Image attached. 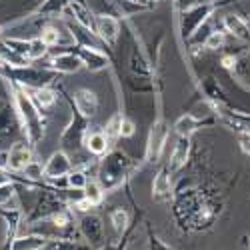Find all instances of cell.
Returning a JSON list of instances; mask_svg holds the SVG:
<instances>
[{
  "instance_id": "e575fe53",
  "label": "cell",
  "mask_w": 250,
  "mask_h": 250,
  "mask_svg": "<svg viewBox=\"0 0 250 250\" xmlns=\"http://www.w3.org/2000/svg\"><path fill=\"white\" fill-rule=\"evenodd\" d=\"M48 46L42 42V38L40 36H34L32 38V42H30V50H28V60L30 62H38V60H42L46 54H48Z\"/></svg>"
},
{
  "instance_id": "44dd1931",
  "label": "cell",
  "mask_w": 250,
  "mask_h": 250,
  "mask_svg": "<svg viewBox=\"0 0 250 250\" xmlns=\"http://www.w3.org/2000/svg\"><path fill=\"white\" fill-rule=\"evenodd\" d=\"M22 216L24 212L20 210V208H4L0 206V218L4 220L6 224V234H4V250L10 248L12 240L18 236V228H20V222H22Z\"/></svg>"
},
{
  "instance_id": "b9f144b4",
  "label": "cell",
  "mask_w": 250,
  "mask_h": 250,
  "mask_svg": "<svg viewBox=\"0 0 250 250\" xmlns=\"http://www.w3.org/2000/svg\"><path fill=\"white\" fill-rule=\"evenodd\" d=\"M240 246H242L244 250H250V232H246V234L240 236Z\"/></svg>"
},
{
  "instance_id": "30bf717a",
  "label": "cell",
  "mask_w": 250,
  "mask_h": 250,
  "mask_svg": "<svg viewBox=\"0 0 250 250\" xmlns=\"http://www.w3.org/2000/svg\"><path fill=\"white\" fill-rule=\"evenodd\" d=\"M46 68H50V70H54L58 74H74V72L84 68V64H82V58L72 50V46H68V48L58 50L48 60Z\"/></svg>"
},
{
  "instance_id": "e0dca14e",
  "label": "cell",
  "mask_w": 250,
  "mask_h": 250,
  "mask_svg": "<svg viewBox=\"0 0 250 250\" xmlns=\"http://www.w3.org/2000/svg\"><path fill=\"white\" fill-rule=\"evenodd\" d=\"M70 100L74 102V106L84 114L86 118H94L98 108H100V100L98 94L90 88H76L74 94L70 96Z\"/></svg>"
},
{
  "instance_id": "277c9868",
  "label": "cell",
  "mask_w": 250,
  "mask_h": 250,
  "mask_svg": "<svg viewBox=\"0 0 250 250\" xmlns=\"http://www.w3.org/2000/svg\"><path fill=\"white\" fill-rule=\"evenodd\" d=\"M218 8H220V4L216 0H200V2H194L186 8L176 10L174 14H176V28H178L180 44L186 46L190 36L206 22V20H210Z\"/></svg>"
},
{
  "instance_id": "ffe728a7",
  "label": "cell",
  "mask_w": 250,
  "mask_h": 250,
  "mask_svg": "<svg viewBox=\"0 0 250 250\" xmlns=\"http://www.w3.org/2000/svg\"><path fill=\"white\" fill-rule=\"evenodd\" d=\"M110 146H112V142H110V138L106 136V132H104L102 128H90L86 132V136H84V148L92 156L102 158L110 150Z\"/></svg>"
},
{
  "instance_id": "d590c367",
  "label": "cell",
  "mask_w": 250,
  "mask_h": 250,
  "mask_svg": "<svg viewBox=\"0 0 250 250\" xmlns=\"http://www.w3.org/2000/svg\"><path fill=\"white\" fill-rule=\"evenodd\" d=\"M16 182H6L0 186V206H6L12 200H16Z\"/></svg>"
},
{
  "instance_id": "4dcf8cb0",
  "label": "cell",
  "mask_w": 250,
  "mask_h": 250,
  "mask_svg": "<svg viewBox=\"0 0 250 250\" xmlns=\"http://www.w3.org/2000/svg\"><path fill=\"white\" fill-rule=\"evenodd\" d=\"M22 176H24L26 180L34 182V184H42V180H44V164L32 158V160L26 164V168L22 170Z\"/></svg>"
},
{
  "instance_id": "d6986e66",
  "label": "cell",
  "mask_w": 250,
  "mask_h": 250,
  "mask_svg": "<svg viewBox=\"0 0 250 250\" xmlns=\"http://www.w3.org/2000/svg\"><path fill=\"white\" fill-rule=\"evenodd\" d=\"M32 146L22 140V142H16L14 146L8 148V170L12 172H22L26 168V164L32 160Z\"/></svg>"
},
{
  "instance_id": "ba28073f",
  "label": "cell",
  "mask_w": 250,
  "mask_h": 250,
  "mask_svg": "<svg viewBox=\"0 0 250 250\" xmlns=\"http://www.w3.org/2000/svg\"><path fill=\"white\" fill-rule=\"evenodd\" d=\"M120 34H122V20L114 16H96V36L112 54L118 48Z\"/></svg>"
},
{
  "instance_id": "d6a6232c",
  "label": "cell",
  "mask_w": 250,
  "mask_h": 250,
  "mask_svg": "<svg viewBox=\"0 0 250 250\" xmlns=\"http://www.w3.org/2000/svg\"><path fill=\"white\" fill-rule=\"evenodd\" d=\"M226 44V32L222 28H214L210 32V36L206 38L204 42V50H210V52H216V50H222Z\"/></svg>"
},
{
  "instance_id": "ac0fdd59",
  "label": "cell",
  "mask_w": 250,
  "mask_h": 250,
  "mask_svg": "<svg viewBox=\"0 0 250 250\" xmlns=\"http://www.w3.org/2000/svg\"><path fill=\"white\" fill-rule=\"evenodd\" d=\"M64 14H68V18L74 20L76 24L84 26L86 30L96 34V16L92 14V10L84 2H82V0H72V2L66 6Z\"/></svg>"
},
{
  "instance_id": "9c48e42d",
  "label": "cell",
  "mask_w": 250,
  "mask_h": 250,
  "mask_svg": "<svg viewBox=\"0 0 250 250\" xmlns=\"http://www.w3.org/2000/svg\"><path fill=\"white\" fill-rule=\"evenodd\" d=\"M72 50L82 58V64H84V68L90 70V72L106 70V68L112 66V62H114V56H110L106 50H102V48L78 46V44H74Z\"/></svg>"
},
{
  "instance_id": "7bdbcfd3",
  "label": "cell",
  "mask_w": 250,
  "mask_h": 250,
  "mask_svg": "<svg viewBox=\"0 0 250 250\" xmlns=\"http://www.w3.org/2000/svg\"><path fill=\"white\" fill-rule=\"evenodd\" d=\"M128 4H134V6H138V0H126Z\"/></svg>"
},
{
  "instance_id": "2e32d148",
  "label": "cell",
  "mask_w": 250,
  "mask_h": 250,
  "mask_svg": "<svg viewBox=\"0 0 250 250\" xmlns=\"http://www.w3.org/2000/svg\"><path fill=\"white\" fill-rule=\"evenodd\" d=\"M192 158V140L190 138H186V136H178L176 144H174V148L170 152V160H168V170L174 174H178L186 164L190 162Z\"/></svg>"
},
{
  "instance_id": "603a6c76",
  "label": "cell",
  "mask_w": 250,
  "mask_h": 250,
  "mask_svg": "<svg viewBox=\"0 0 250 250\" xmlns=\"http://www.w3.org/2000/svg\"><path fill=\"white\" fill-rule=\"evenodd\" d=\"M50 238H46L40 232H30L24 236H16L8 250H42Z\"/></svg>"
},
{
  "instance_id": "8992f818",
  "label": "cell",
  "mask_w": 250,
  "mask_h": 250,
  "mask_svg": "<svg viewBox=\"0 0 250 250\" xmlns=\"http://www.w3.org/2000/svg\"><path fill=\"white\" fill-rule=\"evenodd\" d=\"M170 136V126L166 118L162 116V112H158V116L154 118V122L150 124L148 130V138H146V148H144V164H158L162 160V154L166 150V142Z\"/></svg>"
},
{
  "instance_id": "8d00e7d4",
  "label": "cell",
  "mask_w": 250,
  "mask_h": 250,
  "mask_svg": "<svg viewBox=\"0 0 250 250\" xmlns=\"http://www.w3.org/2000/svg\"><path fill=\"white\" fill-rule=\"evenodd\" d=\"M136 134V124L134 120H130L126 114L122 118V130H120V138H132Z\"/></svg>"
},
{
  "instance_id": "f35d334b",
  "label": "cell",
  "mask_w": 250,
  "mask_h": 250,
  "mask_svg": "<svg viewBox=\"0 0 250 250\" xmlns=\"http://www.w3.org/2000/svg\"><path fill=\"white\" fill-rule=\"evenodd\" d=\"M160 2H162V0H138V8H140V10H152V8H156Z\"/></svg>"
},
{
  "instance_id": "7402d4cb",
  "label": "cell",
  "mask_w": 250,
  "mask_h": 250,
  "mask_svg": "<svg viewBox=\"0 0 250 250\" xmlns=\"http://www.w3.org/2000/svg\"><path fill=\"white\" fill-rule=\"evenodd\" d=\"M84 4L92 10L94 16H114L118 20H126L130 14L124 10L116 0H84Z\"/></svg>"
},
{
  "instance_id": "52a82bcc",
  "label": "cell",
  "mask_w": 250,
  "mask_h": 250,
  "mask_svg": "<svg viewBox=\"0 0 250 250\" xmlns=\"http://www.w3.org/2000/svg\"><path fill=\"white\" fill-rule=\"evenodd\" d=\"M68 206L66 200L62 198V190L54 188V186H42L38 192V198L32 206V210L30 214L26 216V222L28 224H34V222H40V220H46L50 218L54 212H58L60 208H64Z\"/></svg>"
},
{
  "instance_id": "1f68e13d",
  "label": "cell",
  "mask_w": 250,
  "mask_h": 250,
  "mask_svg": "<svg viewBox=\"0 0 250 250\" xmlns=\"http://www.w3.org/2000/svg\"><path fill=\"white\" fill-rule=\"evenodd\" d=\"M122 118H124V114L122 112H114L108 120H106V124H104V132H106V136L110 138V142H116L118 138H120V130H122Z\"/></svg>"
},
{
  "instance_id": "7c38bea8",
  "label": "cell",
  "mask_w": 250,
  "mask_h": 250,
  "mask_svg": "<svg viewBox=\"0 0 250 250\" xmlns=\"http://www.w3.org/2000/svg\"><path fill=\"white\" fill-rule=\"evenodd\" d=\"M78 230L90 246H100L104 240V222L98 214L94 212H86L80 216L78 222Z\"/></svg>"
},
{
  "instance_id": "9a60e30c",
  "label": "cell",
  "mask_w": 250,
  "mask_h": 250,
  "mask_svg": "<svg viewBox=\"0 0 250 250\" xmlns=\"http://www.w3.org/2000/svg\"><path fill=\"white\" fill-rule=\"evenodd\" d=\"M174 196V184H172V172L168 166H160L152 180V198L156 202H172Z\"/></svg>"
},
{
  "instance_id": "5b68a950",
  "label": "cell",
  "mask_w": 250,
  "mask_h": 250,
  "mask_svg": "<svg viewBox=\"0 0 250 250\" xmlns=\"http://www.w3.org/2000/svg\"><path fill=\"white\" fill-rule=\"evenodd\" d=\"M64 98H66V102L70 104L72 116H70V122L66 124L64 128H62V132H60V136H58V144H60L62 150L70 154V152H76V150H80L82 146H84V136H86V132L90 130V118H86L84 114H82V112L74 106V102L70 100L68 94H64Z\"/></svg>"
},
{
  "instance_id": "5bb4252c",
  "label": "cell",
  "mask_w": 250,
  "mask_h": 250,
  "mask_svg": "<svg viewBox=\"0 0 250 250\" xmlns=\"http://www.w3.org/2000/svg\"><path fill=\"white\" fill-rule=\"evenodd\" d=\"M220 26L226 34H230L240 42H250V20L244 18L242 14H234V12L224 14L220 20Z\"/></svg>"
},
{
  "instance_id": "484cf974",
  "label": "cell",
  "mask_w": 250,
  "mask_h": 250,
  "mask_svg": "<svg viewBox=\"0 0 250 250\" xmlns=\"http://www.w3.org/2000/svg\"><path fill=\"white\" fill-rule=\"evenodd\" d=\"M42 250H92V246L78 244L70 236H58V238H50Z\"/></svg>"
},
{
  "instance_id": "ab89813d",
  "label": "cell",
  "mask_w": 250,
  "mask_h": 250,
  "mask_svg": "<svg viewBox=\"0 0 250 250\" xmlns=\"http://www.w3.org/2000/svg\"><path fill=\"white\" fill-rule=\"evenodd\" d=\"M6 182H14L12 170H0V186L6 184Z\"/></svg>"
},
{
  "instance_id": "3957f363",
  "label": "cell",
  "mask_w": 250,
  "mask_h": 250,
  "mask_svg": "<svg viewBox=\"0 0 250 250\" xmlns=\"http://www.w3.org/2000/svg\"><path fill=\"white\" fill-rule=\"evenodd\" d=\"M138 168L134 158H130L120 148H110L98 162V174L96 180L104 188V192H114L132 178L130 174Z\"/></svg>"
},
{
  "instance_id": "4316f807",
  "label": "cell",
  "mask_w": 250,
  "mask_h": 250,
  "mask_svg": "<svg viewBox=\"0 0 250 250\" xmlns=\"http://www.w3.org/2000/svg\"><path fill=\"white\" fill-rule=\"evenodd\" d=\"M30 42H32V38H18V36H4V38H0V44H2V46L10 48L12 52L22 54L26 58H28Z\"/></svg>"
},
{
  "instance_id": "6da1fadb",
  "label": "cell",
  "mask_w": 250,
  "mask_h": 250,
  "mask_svg": "<svg viewBox=\"0 0 250 250\" xmlns=\"http://www.w3.org/2000/svg\"><path fill=\"white\" fill-rule=\"evenodd\" d=\"M224 210L220 190L202 184H180L172 196V216L184 232L212 230Z\"/></svg>"
},
{
  "instance_id": "f6af8a7d",
  "label": "cell",
  "mask_w": 250,
  "mask_h": 250,
  "mask_svg": "<svg viewBox=\"0 0 250 250\" xmlns=\"http://www.w3.org/2000/svg\"><path fill=\"white\" fill-rule=\"evenodd\" d=\"M248 202H250V196H248Z\"/></svg>"
},
{
  "instance_id": "7a4b0ae2",
  "label": "cell",
  "mask_w": 250,
  "mask_h": 250,
  "mask_svg": "<svg viewBox=\"0 0 250 250\" xmlns=\"http://www.w3.org/2000/svg\"><path fill=\"white\" fill-rule=\"evenodd\" d=\"M8 84H10L14 106L18 110L20 122H22V128L26 134V142L32 148H36L46 136V112L38 108V104L32 100L26 88L14 84L10 80H8Z\"/></svg>"
},
{
  "instance_id": "60d3db41",
  "label": "cell",
  "mask_w": 250,
  "mask_h": 250,
  "mask_svg": "<svg viewBox=\"0 0 250 250\" xmlns=\"http://www.w3.org/2000/svg\"><path fill=\"white\" fill-rule=\"evenodd\" d=\"M0 170H8V150H0Z\"/></svg>"
},
{
  "instance_id": "cb8c5ba5",
  "label": "cell",
  "mask_w": 250,
  "mask_h": 250,
  "mask_svg": "<svg viewBox=\"0 0 250 250\" xmlns=\"http://www.w3.org/2000/svg\"><path fill=\"white\" fill-rule=\"evenodd\" d=\"M28 94L32 96V100L38 104V108L40 110H50L54 104H56V100H58V92L52 88V86H44V88H32V90H28Z\"/></svg>"
},
{
  "instance_id": "83f0119b",
  "label": "cell",
  "mask_w": 250,
  "mask_h": 250,
  "mask_svg": "<svg viewBox=\"0 0 250 250\" xmlns=\"http://www.w3.org/2000/svg\"><path fill=\"white\" fill-rule=\"evenodd\" d=\"M104 188L100 186L98 180H88V184L84 186V198L92 204V208H98L104 202Z\"/></svg>"
},
{
  "instance_id": "74e56055",
  "label": "cell",
  "mask_w": 250,
  "mask_h": 250,
  "mask_svg": "<svg viewBox=\"0 0 250 250\" xmlns=\"http://www.w3.org/2000/svg\"><path fill=\"white\" fill-rule=\"evenodd\" d=\"M236 140H238V146H240V152L250 156V130H240L236 132Z\"/></svg>"
},
{
  "instance_id": "d4e9b609",
  "label": "cell",
  "mask_w": 250,
  "mask_h": 250,
  "mask_svg": "<svg viewBox=\"0 0 250 250\" xmlns=\"http://www.w3.org/2000/svg\"><path fill=\"white\" fill-rule=\"evenodd\" d=\"M74 210L70 206H64V208H60L58 212H54L50 218H46L52 226H54V230H58V232H66L68 234V230L74 226Z\"/></svg>"
},
{
  "instance_id": "836d02e7",
  "label": "cell",
  "mask_w": 250,
  "mask_h": 250,
  "mask_svg": "<svg viewBox=\"0 0 250 250\" xmlns=\"http://www.w3.org/2000/svg\"><path fill=\"white\" fill-rule=\"evenodd\" d=\"M146 246L148 250H174L170 244H166L156 232H154V228L150 222H146Z\"/></svg>"
},
{
  "instance_id": "ee69618b",
  "label": "cell",
  "mask_w": 250,
  "mask_h": 250,
  "mask_svg": "<svg viewBox=\"0 0 250 250\" xmlns=\"http://www.w3.org/2000/svg\"><path fill=\"white\" fill-rule=\"evenodd\" d=\"M172 2H174V0H170V4H172Z\"/></svg>"
},
{
  "instance_id": "f546056e",
  "label": "cell",
  "mask_w": 250,
  "mask_h": 250,
  "mask_svg": "<svg viewBox=\"0 0 250 250\" xmlns=\"http://www.w3.org/2000/svg\"><path fill=\"white\" fill-rule=\"evenodd\" d=\"M110 224H112V228H114L118 234H122V232L130 226V216H128V212L124 210L122 206H118V208H114V210H110Z\"/></svg>"
},
{
  "instance_id": "8fae6325",
  "label": "cell",
  "mask_w": 250,
  "mask_h": 250,
  "mask_svg": "<svg viewBox=\"0 0 250 250\" xmlns=\"http://www.w3.org/2000/svg\"><path fill=\"white\" fill-rule=\"evenodd\" d=\"M214 122H218V120H216V116L212 112L208 114L206 118H200V116H194L190 112H186V114H182V116L176 118L172 130L176 132V136L192 138V134H196L202 126H210V124H214Z\"/></svg>"
},
{
  "instance_id": "f1b7e54d",
  "label": "cell",
  "mask_w": 250,
  "mask_h": 250,
  "mask_svg": "<svg viewBox=\"0 0 250 250\" xmlns=\"http://www.w3.org/2000/svg\"><path fill=\"white\" fill-rule=\"evenodd\" d=\"M88 184V174L80 168H72L66 176H64V186L66 188H74V190H84V186Z\"/></svg>"
},
{
  "instance_id": "4fadbf2b",
  "label": "cell",
  "mask_w": 250,
  "mask_h": 250,
  "mask_svg": "<svg viewBox=\"0 0 250 250\" xmlns=\"http://www.w3.org/2000/svg\"><path fill=\"white\" fill-rule=\"evenodd\" d=\"M74 168L70 154L64 150H56L48 156V160L44 162V180H58V178H64L70 170Z\"/></svg>"
}]
</instances>
